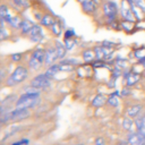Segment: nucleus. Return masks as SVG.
Segmentation results:
<instances>
[{"mask_svg": "<svg viewBox=\"0 0 145 145\" xmlns=\"http://www.w3.org/2000/svg\"><path fill=\"white\" fill-rule=\"evenodd\" d=\"M27 77H28V69L24 66H17L14 69V71L7 77L6 85L9 87L16 86V85L23 83Z\"/></svg>", "mask_w": 145, "mask_h": 145, "instance_id": "f257e3e1", "label": "nucleus"}, {"mask_svg": "<svg viewBox=\"0 0 145 145\" xmlns=\"http://www.w3.org/2000/svg\"><path fill=\"white\" fill-rule=\"evenodd\" d=\"M102 11L104 18L108 20L110 25H114L118 20V15H119V7L116 2L113 1H104L102 3Z\"/></svg>", "mask_w": 145, "mask_h": 145, "instance_id": "f03ea898", "label": "nucleus"}, {"mask_svg": "<svg viewBox=\"0 0 145 145\" xmlns=\"http://www.w3.org/2000/svg\"><path fill=\"white\" fill-rule=\"evenodd\" d=\"M44 63H45V49L36 48L31 53V57L28 60V68L36 71V70H40Z\"/></svg>", "mask_w": 145, "mask_h": 145, "instance_id": "7ed1b4c3", "label": "nucleus"}, {"mask_svg": "<svg viewBox=\"0 0 145 145\" xmlns=\"http://www.w3.org/2000/svg\"><path fill=\"white\" fill-rule=\"evenodd\" d=\"M40 102H41L40 95L24 93L15 102V108H17V109H31V108H35Z\"/></svg>", "mask_w": 145, "mask_h": 145, "instance_id": "20e7f679", "label": "nucleus"}, {"mask_svg": "<svg viewBox=\"0 0 145 145\" xmlns=\"http://www.w3.org/2000/svg\"><path fill=\"white\" fill-rule=\"evenodd\" d=\"M31 116V112L28 109H15L11 111H8L5 114H1V123H6L8 121H19L28 118Z\"/></svg>", "mask_w": 145, "mask_h": 145, "instance_id": "39448f33", "label": "nucleus"}, {"mask_svg": "<svg viewBox=\"0 0 145 145\" xmlns=\"http://www.w3.org/2000/svg\"><path fill=\"white\" fill-rule=\"evenodd\" d=\"M29 84L37 87V88L44 89V88H48L51 85V78L45 72L44 74H39V75H36L35 77L32 78Z\"/></svg>", "mask_w": 145, "mask_h": 145, "instance_id": "423d86ee", "label": "nucleus"}, {"mask_svg": "<svg viewBox=\"0 0 145 145\" xmlns=\"http://www.w3.org/2000/svg\"><path fill=\"white\" fill-rule=\"evenodd\" d=\"M43 26L40 24H34L32 31L29 32L28 34V37H29V41L34 42V43H39L41 41H43L44 39V32H43Z\"/></svg>", "mask_w": 145, "mask_h": 145, "instance_id": "0eeeda50", "label": "nucleus"}, {"mask_svg": "<svg viewBox=\"0 0 145 145\" xmlns=\"http://www.w3.org/2000/svg\"><path fill=\"white\" fill-rule=\"evenodd\" d=\"M57 60H59L58 58V53H57V49L56 46L51 45V46H48L45 49V65L46 66H51L53 65Z\"/></svg>", "mask_w": 145, "mask_h": 145, "instance_id": "6e6552de", "label": "nucleus"}, {"mask_svg": "<svg viewBox=\"0 0 145 145\" xmlns=\"http://www.w3.org/2000/svg\"><path fill=\"white\" fill-rule=\"evenodd\" d=\"M80 6H82L83 11L88 15L94 14L97 10V6L94 0H80Z\"/></svg>", "mask_w": 145, "mask_h": 145, "instance_id": "1a4fd4ad", "label": "nucleus"}, {"mask_svg": "<svg viewBox=\"0 0 145 145\" xmlns=\"http://www.w3.org/2000/svg\"><path fill=\"white\" fill-rule=\"evenodd\" d=\"M56 18L50 14V12H45V14H43V16H42V18H41V20H40V24L43 26V27H51L54 23H56Z\"/></svg>", "mask_w": 145, "mask_h": 145, "instance_id": "9d476101", "label": "nucleus"}, {"mask_svg": "<svg viewBox=\"0 0 145 145\" xmlns=\"http://www.w3.org/2000/svg\"><path fill=\"white\" fill-rule=\"evenodd\" d=\"M33 26H34V23H32L29 19L23 18L22 24H20V27H19V31H20L22 35H28L29 32L32 31Z\"/></svg>", "mask_w": 145, "mask_h": 145, "instance_id": "9b49d317", "label": "nucleus"}, {"mask_svg": "<svg viewBox=\"0 0 145 145\" xmlns=\"http://www.w3.org/2000/svg\"><path fill=\"white\" fill-rule=\"evenodd\" d=\"M139 80V75L131 72V71H127L125 74V83L127 86H133L135 85L137 82Z\"/></svg>", "mask_w": 145, "mask_h": 145, "instance_id": "f8f14e48", "label": "nucleus"}, {"mask_svg": "<svg viewBox=\"0 0 145 145\" xmlns=\"http://www.w3.org/2000/svg\"><path fill=\"white\" fill-rule=\"evenodd\" d=\"M11 17H12V15L10 14V9H9V7H8L7 5L2 3V5L0 6V18L3 19V20L8 24V23L10 22Z\"/></svg>", "mask_w": 145, "mask_h": 145, "instance_id": "ddd939ff", "label": "nucleus"}, {"mask_svg": "<svg viewBox=\"0 0 145 145\" xmlns=\"http://www.w3.org/2000/svg\"><path fill=\"white\" fill-rule=\"evenodd\" d=\"M54 46L57 49V53H58L59 60H62L65 58V56H66V52L68 51L67 48H66V45H65V43H62L60 41H56L54 42Z\"/></svg>", "mask_w": 145, "mask_h": 145, "instance_id": "4468645a", "label": "nucleus"}, {"mask_svg": "<svg viewBox=\"0 0 145 145\" xmlns=\"http://www.w3.org/2000/svg\"><path fill=\"white\" fill-rule=\"evenodd\" d=\"M61 69H60V63H53L51 66L48 67V69L45 70V74L50 77V78H53L58 72H60Z\"/></svg>", "mask_w": 145, "mask_h": 145, "instance_id": "2eb2a0df", "label": "nucleus"}, {"mask_svg": "<svg viewBox=\"0 0 145 145\" xmlns=\"http://www.w3.org/2000/svg\"><path fill=\"white\" fill-rule=\"evenodd\" d=\"M10 1H11V5L16 9H19V10H24V9H27L29 7L28 0H10Z\"/></svg>", "mask_w": 145, "mask_h": 145, "instance_id": "dca6fc26", "label": "nucleus"}, {"mask_svg": "<svg viewBox=\"0 0 145 145\" xmlns=\"http://www.w3.org/2000/svg\"><path fill=\"white\" fill-rule=\"evenodd\" d=\"M82 58H83V60H84L85 62H91V61H93V59L95 58V52H94V50H92V49H86V50H84V51L82 52Z\"/></svg>", "mask_w": 145, "mask_h": 145, "instance_id": "f3484780", "label": "nucleus"}, {"mask_svg": "<svg viewBox=\"0 0 145 145\" xmlns=\"http://www.w3.org/2000/svg\"><path fill=\"white\" fill-rule=\"evenodd\" d=\"M22 20H23V18H22L20 16H18V15H14V16L11 17L10 22L8 23V25H9L11 28H15V29H19V27H20V24H22Z\"/></svg>", "mask_w": 145, "mask_h": 145, "instance_id": "a211bd4d", "label": "nucleus"}, {"mask_svg": "<svg viewBox=\"0 0 145 145\" xmlns=\"http://www.w3.org/2000/svg\"><path fill=\"white\" fill-rule=\"evenodd\" d=\"M142 105L140 104H134V105H131L128 110H127V114L129 116V117H137L139 113H140V111H142Z\"/></svg>", "mask_w": 145, "mask_h": 145, "instance_id": "6ab92c4d", "label": "nucleus"}, {"mask_svg": "<svg viewBox=\"0 0 145 145\" xmlns=\"http://www.w3.org/2000/svg\"><path fill=\"white\" fill-rule=\"evenodd\" d=\"M50 29H51V32H52V34L54 36H59L61 34V32H62V25H61V23L59 20H56V23L50 27Z\"/></svg>", "mask_w": 145, "mask_h": 145, "instance_id": "aec40b11", "label": "nucleus"}, {"mask_svg": "<svg viewBox=\"0 0 145 145\" xmlns=\"http://www.w3.org/2000/svg\"><path fill=\"white\" fill-rule=\"evenodd\" d=\"M104 103H105V97H104L102 94L96 95V96L92 100V105H93V106H96V108L102 106Z\"/></svg>", "mask_w": 145, "mask_h": 145, "instance_id": "412c9836", "label": "nucleus"}, {"mask_svg": "<svg viewBox=\"0 0 145 145\" xmlns=\"http://www.w3.org/2000/svg\"><path fill=\"white\" fill-rule=\"evenodd\" d=\"M135 125H136L137 130L144 129V128H145V114H144V116H140V117H136V119H135Z\"/></svg>", "mask_w": 145, "mask_h": 145, "instance_id": "4be33fe9", "label": "nucleus"}, {"mask_svg": "<svg viewBox=\"0 0 145 145\" xmlns=\"http://www.w3.org/2000/svg\"><path fill=\"white\" fill-rule=\"evenodd\" d=\"M63 43H65V45H66L67 50H68V51H71V50H72V49L76 46L77 41L75 40V37H72V39H67V40H63Z\"/></svg>", "mask_w": 145, "mask_h": 145, "instance_id": "5701e85b", "label": "nucleus"}, {"mask_svg": "<svg viewBox=\"0 0 145 145\" xmlns=\"http://www.w3.org/2000/svg\"><path fill=\"white\" fill-rule=\"evenodd\" d=\"M118 94H119V92H114V93H112L111 96L108 99L106 102H108L110 105H112V106H118V104H119V100H118V97H117Z\"/></svg>", "mask_w": 145, "mask_h": 145, "instance_id": "b1692460", "label": "nucleus"}, {"mask_svg": "<svg viewBox=\"0 0 145 145\" xmlns=\"http://www.w3.org/2000/svg\"><path fill=\"white\" fill-rule=\"evenodd\" d=\"M134 122H135V121H133L130 118H125L123 121H122V127H123V129L130 131V130L133 129V125H134Z\"/></svg>", "mask_w": 145, "mask_h": 145, "instance_id": "393cba45", "label": "nucleus"}, {"mask_svg": "<svg viewBox=\"0 0 145 145\" xmlns=\"http://www.w3.org/2000/svg\"><path fill=\"white\" fill-rule=\"evenodd\" d=\"M75 37V31L71 29V28H68L63 32V40H67V39H72Z\"/></svg>", "mask_w": 145, "mask_h": 145, "instance_id": "a878e982", "label": "nucleus"}, {"mask_svg": "<svg viewBox=\"0 0 145 145\" xmlns=\"http://www.w3.org/2000/svg\"><path fill=\"white\" fill-rule=\"evenodd\" d=\"M22 53H15V54H11V60L12 61H19L22 59Z\"/></svg>", "mask_w": 145, "mask_h": 145, "instance_id": "bb28decb", "label": "nucleus"}, {"mask_svg": "<svg viewBox=\"0 0 145 145\" xmlns=\"http://www.w3.org/2000/svg\"><path fill=\"white\" fill-rule=\"evenodd\" d=\"M95 145H105V140L103 137H97L95 139Z\"/></svg>", "mask_w": 145, "mask_h": 145, "instance_id": "cd10ccee", "label": "nucleus"}, {"mask_svg": "<svg viewBox=\"0 0 145 145\" xmlns=\"http://www.w3.org/2000/svg\"><path fill=\"white\" fill-rule=\"evenodd\" d=\"M28 143H29L28 139H20V140H18V142L12 143L11 145H23V144H28Z\"/></svg>", "mask_w": 145, "mask_h": 145, "instance_id": "c85d7f7f", "label": "nucleus"}, {"mask_svg": "<svg viewBox=\"0 0 145 145\" xmlns=\"http://www.w3.org/2000/svg\"><path fill=\"white\" fill-rule=\"evenodd\" d=\"M129 93H130V92H129V89H128V88H123L121 94H122V95H128Z\"/></svg>", "mask_w": 145, "mask_h": 145, "instance_id": "c756f323", "label": "nucleus"}, {"mask_svg": "<svg viewBox=\"0 0 145 145\" xmlns=\"http://www.w3.org/2000/svg\"><path fill=\"white\" fill-rule=\"evenodd\" d=\"M139 62H140V63H145V57H144V58H142V59L139 60Z\"/></svg>", "mask_w": 145, "mask_h": 145, "instance_id": "7c9ffc66", "label": "nucleus"}, {"mask_svg": "<svg viewBox=\"0 0 145 145\" xmlns=\"http://www.w3.org/2000/svg\"><path fill=\"white\" fill-rule=\"evenodd\" d=\"M76 145H84V144H76Z\"/></svg>", "mask_w": 145, "mask_h": 145, "instance_id": "2f4dec72", "label": "nucleus"}, {"mask_svg": "<svg viewBox=\"0 0 145 145\" xmlns=\"http://www.w3.org/2000/svg\"><path fill=\"white\" fill-rule=\"evenodd\" d=\"M144 76H145V69H144Z\"/></svg>", "mask_w": 145, "mask_h": 145, "instance_id": "473e14b6", "label": "nucleus"}, {"mask_svg": "<svg viewBox=\"0 0 145 145\" xmlns=\"http://www.w3.org/2000/svg\"><path fill=\"white\" fill-rule=\"evenodd\" d=\"M23 145H28V144H23Z\"/></svg>", "mask_w": 145, "mask_h": 145, "instance_id": "72a5a7b5", "label": "nucleus"}]
</instances>
